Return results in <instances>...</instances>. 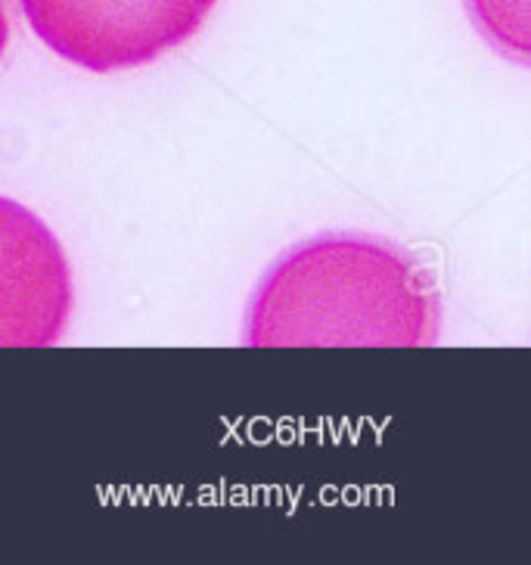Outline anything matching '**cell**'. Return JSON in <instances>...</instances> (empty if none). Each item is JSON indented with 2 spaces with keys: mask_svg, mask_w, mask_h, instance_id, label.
<instances>
[{
  "mask_svg": "<svg viewBox=\"0 0 531 565\" xmlns=\"http://www.w3.org/2000/svg\"><path fill=\"white\" fill-rule=\"evenodd\" d=\"M442 296L407 249L364 233H323L267 270L246 315L252 349H429Z\"/></svg>",
  "mask_w": 531,
  "mask_h": 565,
  "instance_id": "1",
  "label": "cell"
},
{
  "mask_svg": "<svg viewBox=\"0 0 531 565\" xmlns=\"http://www.w3.org/2000/svg\"><path fill=\"white\" fill-rule=\"evenodd\" d=\"M32 32L72 66L118 72L156 63L200 32L215 0H19Z\"/></svg>",
  "mask_w": 531,
  "mask_h": 565,
  "instance_id": "2",
  "label": "cell"
},
{
  "mask_svg": "<svg viewBox=\"0 0 531 565\" xmlns=\"http://www.w3.org/2000/svg\"><path fill=\"white\" fill-rule=\"evenodd\" d=\"M72 270L60 239L17 200L0 196V349H47L66 333Z\"/></svg>",
  "mask_w": 531,
  "mask_h": 565,
  "instance_id": "3",
  "label": "cell"
},
{
  "mask_svg": "<svg viewBox=\"0 0 531 565\" xmlns=\"http://www.w3.org/2000/svg\"><path fill=\"white\" fill-rule=\"evenodd\" d=\"M479 32L516 63H529V0H466Z\"/></svg>",
  "mask_w": 531,
  "mask_h": 565,
  "instance_id": "4",
  "label": "cell"
},
{
  "mask_svg": "<svg viewBox=\"0 0 531 565\" xmlns=\"http://www.w3.org/2000/svg\"><path fill=\"white\" fill-rule=\"evenodd\" d=\"M7 41H10V19H7V3L0 0V56L7 51Z\"/></svg>",
  "mask_w": 531,
  "mask_h": 565,
  "instance_id": "5",
  "label": "cell"
}]
</instances>
